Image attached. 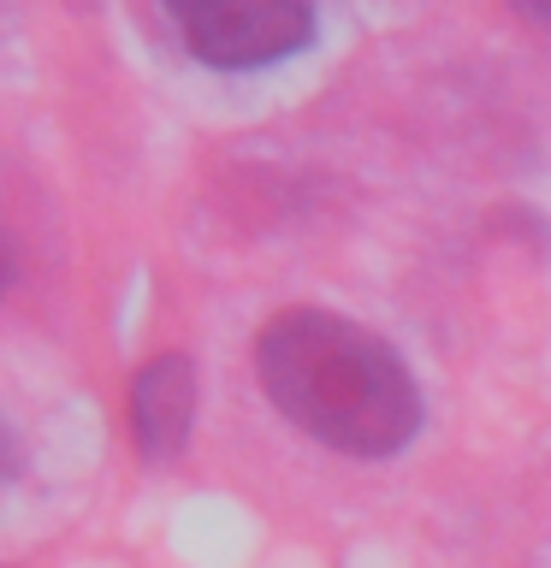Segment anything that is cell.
<instances>
[{"label": "cell", "mask_w": 551, "mask_h": 568, "mask_svg": "<svg viewBox=\"0 0 551 568\" xmlns=\"http://www.w3.org/2000/svg\"><path fill=\"white\" fill-rule=\"evenodd\" d=\"M261 390L291 426L344 456H398L421 433V390L403 355L327 308H291L256 337Z\"/></svg>", "instance_id": "1"}, {"label": "cell", "mask_w": 551, "mask_h": 568, "mask_svg": "<svg viewBox=\"0 0 551 568\" xmlns=\"http://www.w3.org/2000/svg\"><path fill=\"white\" fill-rule=\"evenodd\" d=\"M172 24L184 30L196 60L220 71H256L314 42V12L297 0H202V7H172Z\"/></svg>", "instance_id": "2"}, {"label": "cell", "mask_w": 551, "mask_h": 568, "mask_svg": "<svg viewBox=\"0 0 551 568\" xmlns=\"http://www.w3.org/2000/svg\"><path fill=\"white\" fill-rule=\"evenodd\" d=\"M196 426V362L190 355H154L131 385V433L142 462H172L184 456Z\"/></svg>", "instance_id": "3"}, {"label": "cell", "mask_w": 551, "mask_h": 568, "mask_svg": "<svg viewBox=\"0 0 551 568\" xmlns=\"http://www.w3.org/2000/svg\"><path fill=\"white\" fill-rule=\"evenodd\" d=\"M18 474H24V444H18V426L0 415V486L18 479Z\"/></svg>", "instance_id": "4"}, {"label": "cell", "mask_w": 551, "mask_h": 568, "mask_svg": "<svg viewBox=\"0 0 551 568\" xmlns=\"http://www.w3.org/2000/svg\"><path fill=\"white\" fill-rule=\"evenodd\" d=\"M12 273H18V255H12V237H7V231H0V296H7Z\"/></svg>", "instance_id": "5"}]
</instances>
